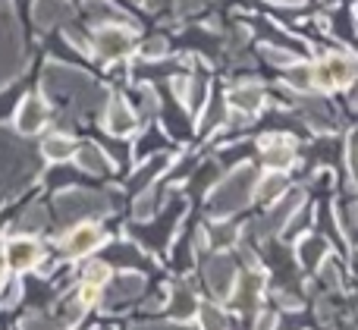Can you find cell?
Returning <instances> with one entry per match:
<instances>
[{
  "label": "cell",
  "mask_w": 358,
  "mask_h": 330,
  "mask_svg": "<svg viewBox=\"0 0 358 330\" xmlns=\"http://www.w3.org/2000/svg\"><path fill=\"white\" fill-rule=\"evenodd\" d=\"M255 182H258V170L252 164H239L236 170H229L220 182L214 186V192H208V217L220 220V217H236L239 211H245L255 201Z\"/></svg>",
  "instance_id": "1"
},
{
  "label": "cell",
  "mask_w": 358,
  "mask_h": 330,
  "mask_svg": "<svg viewBox=\"0 0 358 330\" xmlns=\"http://www.w3.org/2000/svg\"><path fill=\"white\" fill-rule=\"evenodd\" d=\"M239 258L227 249H217V252H208L201 261V280L208 287V293L214 296L217 302H227L229 293L236 287V277H239Z\"/></svg>",
  "instance_id": "2"
},
{
  "label": "cell",
  "mask_w": 358,
  "mask_h": 330,
  "mask_svg": "<svg viewBox=\"0 0 358 330\" xmlns=\"http://www.w3.org/2000/svg\"><path fill=\"white\" fill-rule=\"evenodd\" d=\"M355 63L346 54H330L321 63H315V85L317 88H346L355 79Z\"/></svg>",
  "instance_id": "3"
},
{
  "label": "cell",
  "mask_w": 358,
  "mask_h": 330,
  "mask_svg": "<svg viewBox=\"0 0 358 330\" xmlns=\"http://www.w3.org/2000/svg\"><path fill=\"white\" fill-rule=\"evenodd\" d=\"M261 296H264V277L258 274V268H248L245 277H236V287L229 293V306L233 312H261Z\"/></svg>",
  "instance_id": "4"
},
{
  "label": "cell",
  "mask_w": 358,
  "mask_h": 330,
  "mask_svg": "<svg viewBox=\"0 0 358 330\" xmlns=\"http://www.w3.org/2000/svg\"><path fill=\"white\" fill-rule=\"evenodd\" d=\"M299 113H302V120L311 126V132H317V136H330V132H336L343 123L340 113H336L324 98H299Z\"/></svg>",
  "instance_id": "5"
},
{
  "label": "cell",
  "mask_w": 358,
  "mask_h": 330,
  "mask_svg": "<svg viewBox=\"0 0 358 330\" xmlns=\"http://www.w3.org/2000/svg\"><path fill=\"white\" fill-rule=\"evenodd\" d=\"M302 205H305V192H302V189H286L277 201H271V211L264 214V224H261L267 236H271V233H283V227L289 224L292 214H296Z\"/></svg>",
  "instance_id": "6"
},
{
  "label": "cell",
  "mask_w": 358,
  "mask_h": 330,
  "mask_svg": "<svg viewBox=\"0 0 358 330\" xmlns=\"http://www.w3.org/2000/svg\"><path fill=\"white\" fill-rule=\"evenodd\" d=\"M132 44H136L132 29H123V25H104V29H98V35H94V50H98V57H104V60L126 57L132 50Z\"/></svg>",
  "instance_id": "7"
},
{
  "label": "cell",
  "mask_w": 358,
  "mask_h": 330,
  "mask_svg": "<svg viewBox=\"0 0 358 330\" xmlns=\"http://www.w3.org/2000/svg\"><path fill=\"white\" fill-rule=\"evenodd\" d=\"M330 255V239L317 230H305L296 243V261L305 271H317V264Z\"/></svg>",
  "instance_id": "8"
},
{
  "label": "cell",
  "mask_w": 358,
  "mask_h": 330,
  "mask_svg": "<svg viewBox=\"0 0 358 330\" xmlns=\"http://www.w3.org/2000/svg\"><path fill=\"white\" fill-rule=\"evenodd\" d=\"M261 164L271 170H289L296 164V145L283 136H271L261 145Z\"/></svg>",
  "instance_id": "9"
},
{
  "label": "cell",
  "mask_w": 358,
  "mask_h": 330,
  "mask_svg": "<svg viewBox=\"0 0 358 330\" xmlns=\"http://www.w3.org/2000/svg\"><path fill=\"white\" fill-rule=\"evenodd\" d=\"M227 101L233 110H242V113H258L261 104H264V85L261 82H236L233 88L227 92Z\"/></svg>",
  "instance_id": "10"
},
{
  "label": "cell",
  "mask_w": 358,
  "mask_h": 330,
  "mask_svg": "<svg viewBox=\"0 0 358 330\" xmlns=\"http://www.w3.org/2000/svg\"><path fill=\"white\" fill-rule=\"evenodd\" d=\"M201 120H198V132L201 136H210V132H217L223 123H227V113H229V101L223 92H214L208 101H204L201 110Z\"/></svg>",
  "instance_id": "11"
},
{
  "label": "cell",
  "mask_w": 358,
  "mask_h": 330,
  "mask_svg": "<svg viewBox=\"0 0 358 330\" xmlns=\"http://www.w3.org/2000/svg\"><path fill=\"white\" fill-rule=\"evenodd\" d=\"M136 123H138L136 110H132L123 98H113L110 104H107L104 126H107V132H110V136H129V132L136 129Z\"/></svg>",
  "instance_id": "12"
},
{
  "label": "cell",
  "mask_w": 358,
  "mask_h": 330,
  "mask_svg": "<svg viewBox=\"0 0 358 330\" xmlns=\"http://www.w3.org/2000/svg\"><path fill=\"white\" fill-rule=\"evenodd\" d=\"M44 123H48V104H44L38 94L25 98L16 113V129L22 132V136H31V132H38Z\"/></svg>",
  "instance_id": "13"
},
{
  "label": "cell",
  "mask_w": 358,
  "mask_h": 330,
  "mask_svg": "<svg viewBox=\"0 0 358 330\" xmlns=\"http://www.w3.org/2000/svg\"><path fill=\"white\" fill-rule=\"evenodd\" d=\"M57 208L63 211V217H82V214L104 211V199L88 195V192H66L57 199Z\"/></svg>",
  "instance_id": "14"
},
{
  "label": "cell",
  "mask_w": 358,
  "mask_h": 330,
  "mask_svg": "<svg viewBox=\"0 0 358 330\" xmlns=\"http://www.w3.org/2000/svg\"><path fill=\"white\" fill-rule=\"evenodd\" d=\"M283 85H289L292 92H299V94H308V92H315V63L311 60H292L289 66H283Z\"/></svg>",
  "instance_id": "15"
},
{
  "label": "cell",
  "mask_w": 358,
  "mask_h": 330,
  "mask_svg": "<svg viewBox=\"0 0 358 330\" xmlns=\"http://www.w3.org/2000/svg\"><path fill=\"white\" fill-rule=\"evenodd\" d=\"M286 189H289V176H286V170H271L267 167V173L258 176V182H255V201L271 205V201H277Z\"/></svg>",
  "instance_id": "16"
},
{
  "label": "cell",
  "mask_w": 358,
  "mask_h": 330,
  "mask_svg": "<svg viewBox=\"0 0 358 330\" xmlns=\"http://www.w3.org/2000/svg\"><path fill=\"white\" fill-rule=\"evenodd\" d=\"M101 243H104V233H101V227H94V224H79L73 233H69L66 252H69L73 258H79V255H88V252H94Z\"/></svg>",
  "instance_id": "17"
},
{
  "label": "cell",
  "mask_w": 358,
  "mask_h": 330,
  "mask_svg": "<svg viewBox=\"0 0 358 330\" xmlns=\"http://www.w3.org/2000/svg\"><path fill=\"white\" fill-rule=\"evenodd\" d=\"M167 312L173 315L176 321H185L198 312V296L189 283H176L173 287V296H170V302H167Z\"/></svg>",
  "instance_id": "18"
},
{
  "label": "cell",
  "mask_w": 358,
  "mask_h": 330,
  "mask_svg": "<svg viewBox=\"0 0 358 330\" xmlns=\"http://www.w3.org/2000/svg\"><path fill=\"white\" fill-rule=\"evenodd\" d=\"M38 255H41V249H38L35 239H13V243L6 245V264L16 271L31 268V264L38 261Z\"/></svg>",
  "instance_id": "19"
},
{
  "label": "cell",
  "mask_w": 358,
  "mask_h": 330,
  "mask_svg": "<svg viewBox=\"0 0 358 330\" xmlns=\"http://www.w3.org/2000/svg\"><path fill=\"white\" fill-rule=\"evenodd\" d=\"M167 164H170L167 155H155L148 164H145V167H138V173L129 180V189H132V192H142V189H148L151 182H155L157 176L167 170Z\"/></svg>",
  "instance_id": "20"
},
{
  "label": "cell",
  "mask_w": 358,
  "mask_h": 330,
  "mask_svg": "<svg viewBox=\"0 0 358 330\" xmlns=\"http://www.w3.org/2000/svg\"><path fill=\"white\" fill-rule=\"evenodd\" d=\"M142 289H145L142 274H123V277H117L113 289L107 293V302H129V299H136V296H142Z\"/></svg>",
  "instance_id": "21"
},
{
  "label": "cell",
  "mask_w": 358,
  "mask_h": 330,
  "mask_svg": "<svg viewBox=\"0 0 358 330\" xmlns=\"http://www.w3.org/2000/svg\"><path fill=\"white\" fill-rule=\"evenodd\" d=\"M355 31L358 25H355V16L349 13V6H340V10L330 13V35L334 38H340L343 44H355Z\"/></svg>",
  "instance_id": "22"
},
{
  "label": "cell",
  "mask_w": 358,
  "mask_h": 330,
  "mask_svg": "<svg viewBox=\"0 0 358 330\" xmlns=\"http://www.w3.org/2000/svg\"><path fill=\"white\" fill-rule=\"evenodd\" d=\"M161 211V182H151L148 189H142L138 192V199H136V217L138 220H151L155 214Z\"/></svg>",
  "instance_id": "23"
},
{
  "label": "cell",
  "mask_w": 358,
  "mask_h": 330,
  "mask_svg": "<svg viewBox=\"0 0 358 330\" xmlns=\"http://www.w3.org/2000/svg\"><path fill=\"white\" fill-rule=\"evenodd\" d=\"M69 16V3L66 0H38L35 3V19L38 25H57Z\"/></svg>",
  "instance_id": "24"
},
{
  "label": "cell",
  "mask_w": 358,
  "mask_h": 330,
  "mask_svg": "<svg viewBox=\"0 0 358 330\" xmlns=\"http://www.w3.org/2000/svg\"><path fill=\"white\" fill-rule=\"evenodd\" d=\"M76 157H79V167L88 170V173H94V176H104L107 170H110L107 155L101 148H94V145H82V148L76 151Z\"/></svg>",
  "instance_id": "25"
},
{
  "label": "cell",
  "mask_w": 358,
  "mask_h": 330,
  "mask_svg": "<svg viewBox=\"0 0 358 330\" xmlns=\"http://www.w3.org/2000/svg\"><path fill=\"white\" fill-rule=\"evenodd\" d=\"M41 151H44L48 161H66V157H73L76 142L69 136H48L44 145H41Z\"/></svg>",
  "instance_id": "26"
},
{
  "label": "cell",
  "mask_w": 358,
  "mask_h": 330,
  "mask_svg": "<svg viewBox=\"0 0 358 330\" xmlns=\"http://www.w3.org/2000/svg\"><path fill=\"white\" fill-rule=\"evenodd\" d=\"M208 98H210L208 79H204V76H189V94H185V107H189L192 113H198Z\"/></svg>",
  "instance_id": "27"
},
{
  "label": "cell",
  "mask_w": 358,
  "mask_h": 330,
  "mask_svg": "<svg viewBox=\"0 0 358 330\" xmlns=\"http://www.w3.org/2000/svg\"><path fill=\"white\" fill-rule=\"evenodd\" d=\"M258 57L261 60H267L271 66H289L292 60H299V54H292V50H286V48H280V44H271V41H264L258 48Z\"/></svg>",
  "instance_id": "28"
},
{
  "label": "cell",
  "mask_w": 358,
  "mask_h": 330,
  "mask_svg": "<svg viewBox=\"0 0 358 330\" xmlns=\"http://www.w3.org/2000/svg\"><path fill=\"white\" fill-rule=\"evenodd\" d=\"M315 274H317V280H321L327 289H340L343 287V271H340V261H336V258L327 255L321 264H317Z\"/></svg>",
  "instance_id": "29"
},
{
  "label": "cell",
  "mask_w": 358,
  "mask_h": 330,
  "mask_svg": "<svg viewBox=\"0 0 358 330\" xmlns=\"http://www.w3.org/2000/svg\"><path fill=\"white\" fill-rule=\"evenodd\" d=\"M198 324L201 327H227L229 318L220 306H210V302H198Z\"/></svg>",
  "instance_id": "30"
},
{
  "label": "cell",
  "mask_w": 358,
  "mask_h": 330,
  "mask_svg": "<svg viewBox=\"0 0 358 330\" xmlns=\"http://www.w3.org/2000/svg\"><path fill=\"white\" fill-rule=\"evenodd\" d=\"M217 164H201V167L195 170V176H192V189H198V192H204V189H210L217 182Z\"/></svg>",
  "instance_id": "31"
},
{
  "label": "cell",
  "mask_w": 358,
  "mask_h": 330,
  "mask_svg": "<svg viewBox=\"0 0 358 330\" xmlns=\"http://www.w3.org/2000/svg\"><path fill=\"white\" fill-rule=\"evenodd\" d=\"M273 296H277L280 312H302V296L292 293V287H280Z\"/></svg>",
  "instance_id": "32"
},
{
  "label": "cell",
  "mask_w": 358,
  "mask_h": 330,
  "mask_svg": "<svg viewBox=\"0 0 358 330\" xmlns=\"http://www.w3.org/2000/svg\"><path fill=\"white\" fill-rule=\"evenodd\" d=\"M110 280V264L107 261H92L85 268V283H94V287H104Z\"/></svg>",
  "instance_id": "33"
},
{
  "label": "cell",
  "mask_w": 358,
  "mask_h": 330,
  "mask_svg": "<svg viewBox=\"0 0 358 330\" xmlns=\"http://www.w3.org/2000/svg\"><path fill=\"white\" fill-rule=\"evenodd\" d=\"M346 167H349V176H352V186L358 189V129L346 142Z\"/></svg>",
  "instance_id": "34"
},
{
  "label": "cell",
  "mask_w": 358,
  "mask_h": 330,
  "mask_svg": "<svg viewBox=\"0 0 358 330\" xmlns=\"http://www.w3.org/2000/svg\"><path fill=\"white\" fill-rule=\"evenodd\" d=\"M255 151V145L252 142H245V145H229V148H223V161L227 164H242L248 155Z\"/></svg>",
  "instance_id": "35"
},
{
  "label": "cell",
  "mask_w": 358,
  "mask_h": 330,
  "mask_svg": "<svg viewBox=\"0 0 358 330\" xmlns=\"http://www.w3.org/2000/svg\"><path fill=\"white\" fill-rule=\"evenodd\" d=\"M167 54V38H151V41H145V48H142V57L145 60H161V57Z\"/></svg>",
  "instance_id": "36"
},
{
  "label": "cell",
  "mask_w": 358,
  "mask_h": 330,
  "mask_svg": "<svg viewBox=\"0 0 358 330\" xmlns=\"http://www.w3.org/2000/svg\"><path fill=\"white\" fill-rule=\"evenodd\" d=\"M88 10H92L94 19H120L117 6H110L107 0H88Z\"/></svg>",
  "instance_id": "37"
},
{
  "label": "cell",
  "mask_w": 358,
  "mask_h": 330,
  "mask_svg": "<svg viewBox=\"0 0 358 330\" xmlns=\"http://www.w3.org/2000/svg\"><path fill=\"white\" fill-rule=\"evenodd\" d=\"M227 44H229V50H242L248 44V29L245 25H233L229 29V35H227Z\"/></svg>",
  "instance_id": "38"
},
{
  "label": "cell",
  "mask_w": 358,
  "mask_h": 330,
  "mask_svg": "<svg viewBox=\"0 0 358 330\" xmlns=\"http://www.w3.org/2000/svg\"><path fill=\"white\" fill-rule=\"evenodd\" d=\"M204 6V0H176V13L179 16H192V13H198Z\"/></svg>",
  "instance_id": "39"
},
{
  "label": "cell",
  "mask_w": 358,
  "mask_h": 330,
  "mask_svg": "<svg viewBox=\"0 0 358 330\" xmlns=\"http://www.w3.org/2000/svg\"><path fill=\"white\" fill-rule=\"evenodd\" d=\"M41 224H44V211H41V208H35V211H31L29 217L22 220V227H25V230H31V227H41Z\"/></svg>",
  "instance_id": "40"
},
{
  "label": "cell",
  "mask_w": 358,
  "mask_h": 330,
  "mask_svg": "<svg viewBox=\"0 0 358 330\" xmlns=\"http://www.w3.org/2000/svg\"><path fill=\"white\" fill-rule=\"evenodd\" d=\"M346 107L349 110H358V82L349 85V94H346Z\"/></svg>",
  "instance_id": "41"
},
{
  "label": "cell",
  "mask_w": 358,
  "mask_h": 330,
  "mask_svg": "<svg viewBox=\"0 0 358 330\" xmlns=\"http://www.w3.org/2000/svg\"><path fill=\"white\" fill-rule=\"evenodd\" d=\"M273 324H277V318H273L271 312H267V315H258V327H273Z\"/></svg>",
  "instance_id": "42"
},
{
  "label": "cell",
  "mask_w": 358,
  "mask_h": 330,
  "mask_svg": "<svg viewBox=\"0 0 358 330\" xmlns=\"http://www.w3.org/2000/svg\"><path fill=\"white\" fill-rule=\"evenodd\" d=\"M271 3H280V6H299V3H305V0H271Z\"/></svg>",
  "instance_id": "43"
},
{
  "label": "cell",
  "mask_w": 358,
  "mask_h": 330,
  "mask_svg": "<svg viewBox=\"0 0 358 330\" xmlns=\"http://www.w3.org/2000/svg\"><path fill=\"white\" fill-rule=\"evenodd\" d=\"M3 264H6V261H3V258H0V280H3Z\"/></svg>",
  "instance_id": "44"
}]
</instances>
